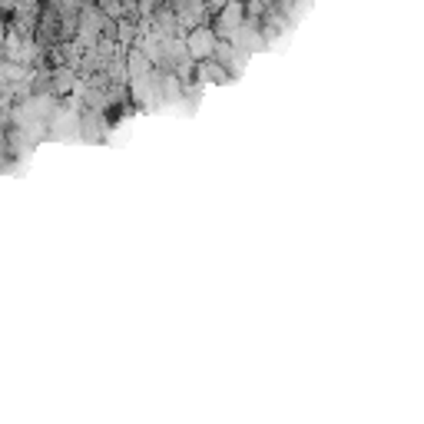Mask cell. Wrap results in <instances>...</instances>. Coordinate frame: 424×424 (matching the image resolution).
I'll return each mask as SVG.
<instances>
[{
  "mask_svg": "<svg viewBox=\"0 0 424 424\" xmlns=\"http://www.w3.org/2000/svg\"><path fill=\"white\" fill-rule=\"evenodd\" d=\"M186 47H189V53L192 57H212V47H216V34L209 30V27H196L192 34L186 37Z\"/></svg>",
  "mask_w": 424,
  "mask_h": 424,
  "instance_id": "6da1fadb",
  "label": "cell"
}]
</instances>
